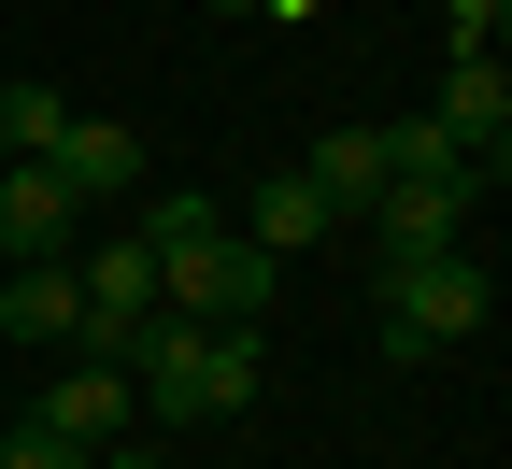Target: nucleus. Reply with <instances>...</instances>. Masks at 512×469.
Instances as JSON below:
<instances>
[{
	"label": "nucleus",
	"mask_w": 512,
	"mask_h": 469,
	"mask_svg": "<svg viewBox=\"0 0 512 469\" xmlns=\"http://www.w3.org/2000/svg\"><path fill=\"white\" fill-rule=\"evenodd\" d=\"M271 285H285V256H256L242 228H214V242L157 256V299H171L185 327H256V313H271Z\"/></svg>",
	"instance_id": "7ed1b4c3"
},
{
	"label": "nucleus",
	"mask_w": 512,
	"mask_h": 469,
	"mask_svg": "<svg viewBox=\"0 0 512 469\" xmlns=\"http://www.w3.org/2000/svg\"><path fill=\"white\" fill-rule=\"evenodd\" d=\"M128 398H143L157 427H228L242 398H256V327H185L157 299L143 342H128Z\"/></svg>",
	"instance_id": "f257e3e1"
},
{
	"label": "nucleus",
	"mask_w": 512,
	"mask_h": 469,
	"mask_svg": "<svg viewBox=\"0 0 512 469\" xmlns=\"http://www.w3.org/2000/svg\"><path fill=\"white\" fill-rule=\"evenodd\" d=\"M299 185H313V199H328V214L356 228L370 199H384V143H370V128H313V157H299Z\"/></svg>",
	"instance_id": "1a4fd4ad"
},
{
	"label": "nucleus",
	"mask_w": 512,
	"mask_h": 469,
	"mask_svg": "<svg viewBox=\"0 0 512 469\" xmlns=\"http://www.w3.org/2000/svg\"><path fill=\"white\" fill-rule=\"evenodd\" d=\"M214 15H256V0H214Z\"/></svg>",
	"instance_id": "dca6fc26"
},
{
	"label": "nucleus",
	"mask_w": 512,
	"mask_h": 469,
	"mask_svg": "<svg viewBox=\"0 0 512 469\" xmlns=\"http://www.w3.org/2000/svg\"><path fill=\"white\" fill-rule=\"evenodd\" d=\"M86 199L57 185V157H0V256H72Z\"/></svg>",
	"instance_id": "0eeeda50"
},
{
	"label": "nucleus",
	"mask_w": 512,
	"mask_h": 469,
	"mask_svg": "<svg viewBox=\"0 0 512 469\" xmlns=\"http://www.w3.org/2000/svg\"><path fill=\"white\" fill-rule=\"evenodd\" d=\"M498 29H512V0H441V43L456 57H498Z\"/></svg>",
	"instance_id": "ddd939ff"
},
{
	"label": "nucleus",
	"mask_w": 512,
	"mask_h": 469,
	"mask_svg": "<svg viewBox=\"0 0 512 469\" xmlns=\"http://www.w3.org/2000/svg\"><path fill=\"white\" fill-rule=\"evenodd\" d=\"M0 469H86V455L57 441V427H0Z\"/></svg>",
	"instance_id": "4468645a"
},
{
	"label": "nucleus",
	"mask_w": 512,
	"mask_h": 469,
	"mask_svg": "<svg viewBox=\"0 0 512 469\" xmlns=\"http://www.w3.org/2000/svg\"><path fill=\"white\" fill-rule=\"evenodd\" d=\"M57 143H72V100L43 72H0V157H57Z\"/></svg>",
	"instance_id": "9d476101"
},
{
	"label": "nucleus",
	"mask_w": 512,
	"mask_h": 469,
	"mask_svg": "<svg viewBox=\"0 0 512 469\" xmlns=\"http://www.w3.org/2000/svg\"><path fill=\"white\" fill-rule=\"evenodd\" d=\"M214 228H228V214H214L200 185H157V199H143V228H128V242H143V256H185V242H214Z\"/></svg>",
	"instance_id": "f8f14e48"
},
{
	"label": "nucleus",
	"mask_w": 512,
	"mask_h": 469,
	"mask_svg": "<svg viewBox=\"0 0 512 469\" xmlns=\"http://www.w3.org/2000/svg\"><path fill=\"white\" fill-rule=\"evenodd\" d=\"M484 313H498V285L470 242L413 256V271H384V356H456V342H484Z\"/></svg>",
	"instance_id": "f03ea898"
},
{
	"label": "nucleus",
	"mask_w": 512,
	"mask_h": 469,
	"mask_svg": "<svg viewBox=\"0 0 512 469\" xmlns=\"http://www.w3.org/2000/svg\"><path fill=\"white\" fill-rule=\"evenodd\" d=\"M299 242H342V214L299 171H271V185H256V256H299Z\"/></svg>",
	"instance_id": "9b49d317"
},
{
	"label": "nucleus",
	"mask_w": 512,
	"mask_h": 469,
	"mask_svg": "<svg viewBox=\"0 0 512 469\" xmlns=\"http://www.w3.org/2000/svg\"><path fill=\"white\" fill-rule=\"evenodd\" d=\"M72 327H86V299H72V256H0V342L72 356Z\"/></svg>",
	"instance_id": "423d86ee"
},
{
	"label": "nucleus",
	"mask_w": 512,
	"mask_h": 469,
	"mask_svg": "<svg viewBox=\"0 0 512 469\" xmlns=\"http://www.w3.org/2000/svg\"><path fill=\"white\" fill-rule=\"evenodd\" d=\"M57 185H72L86 214H100V199H128V185H143V128H128V114H72V143H57Z\"/></svg>",
	"instance_id": "6e6552de"
},
{
	"label": "nucleus",
	"mask_w": 512,
	"mask_h": 469,
	"mask_svg": "<svg viewBox=\"0 0 512 469\" xmlns=\"http://www.w3.org/2000/svg\"><path fill=\"white\" fill-rule=\"evenodd\" d=\"M86 469H157V455H143V441H100V455H86Z\"/></svg>",
	"instance_id": "2eb2a0df"
},
{
	"label": "nucleus",
	"mask_w": 512,
	"mask_h": 469,
	"mask_svg": "<svg viewBox=\"0 0 512 469\" xmlns=\"http://www.w3.org/2000/svg\"><path fill=\"white\" fill-rule=\"evenodd\" d=\"M128 413H143V398H128V370H86V356H57V370H43V398H29V427H57L72 455L128 441Z\"/></svg>",
	"instance_id": "39448f33"
},
{
	"label": "nucleus",
	"mask_w": 512,
	"mask_h": 469,
	"mask_svg": "<svg viewBox=\"0 0 512 469\" xmlns=\"http://www.w3.org/2000/svg\"><path fill=\"white\" fill-rule=\"evenodd\" d=\"M470 214H484V185H470V171H427V185H384L342 242H370V271H413V256H456Z\"/></svg>",
	"instance_id": "20e7f679"
}]
</instances>
